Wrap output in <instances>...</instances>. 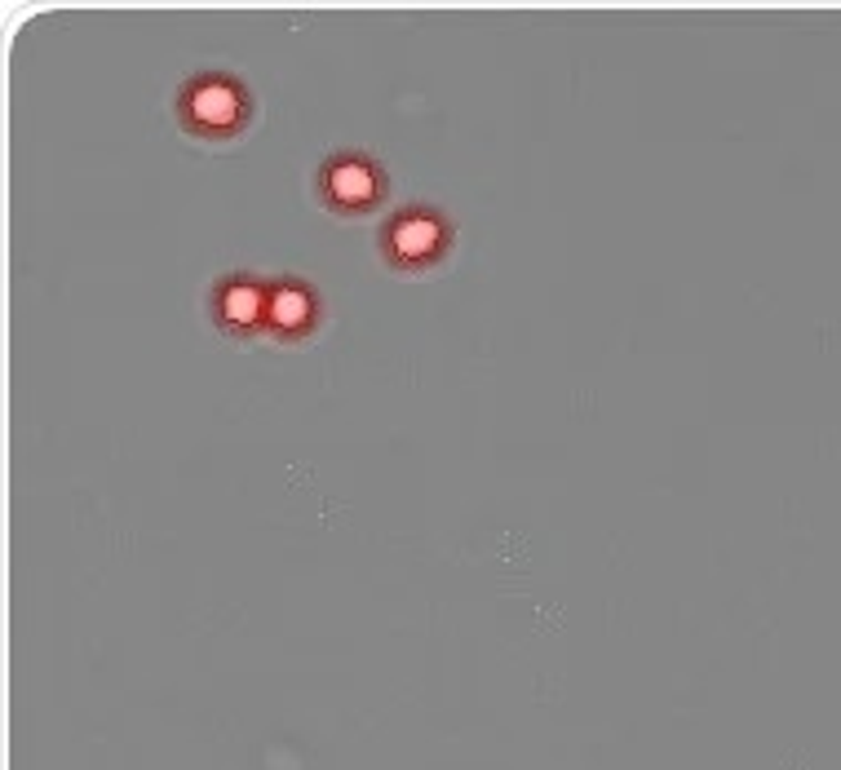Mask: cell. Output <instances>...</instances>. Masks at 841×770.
<instances>
[{"label":"cell","instance_id":"cell-1","mask_svg":"<svg viewBox=\"0 0 841 770\" xmlns=\"http://www.w3.org/2000/svg\"><path fill=\"white\" fill-rule=\"evenodd\" d=\"M191 115L204 129H226L240 115V89L226 80H204L191 89Z\"/></svg>","mask_w":841,"mask_h":770},{"label":"cell","instance_id":"cell-2","mask_svg":"<svg viewBox=\"0 0 841 770\" xmlns=\"http://www.w3.org/2000/svg\"><path fill=\"white\" fill-rule=\"evenodd\" d=\"M391 240H395V253H399V257L420 262V257H429V253L438 249V226H434L429 217H404V222L391 231Z\"/></svg>","mask_w":841,"mask_h":770},{"label":"cell","instance_id":"cell-5","mask_svg":"<svg viewBox=\"0 0 841 770\" xmlns=\"http://www.w3.org/2000/svg\"><path fill=\"white\" fill-rule=\"evenodd\" d=\"M271 320H275L280 328H302V324L311 320V297H306L302 288H280V293L271 297Z\"/></svg>","mask_w":841,"mask_h":770},{"label":"cell","instance_id":"cell-3","mask_svg":"<svg viewBox=\"0 0 841 770\" xmlns=\"http://www.w3.org/2000/svg\"><path fill=\"white\" fill-rule=\"evenodd\" d=\"M328 186H333V195H337L342 204H364V200L377 191L373 173H368L364 164H355V160H346V164H333V173H328Z\"/></svg>","mask_w":841,"mask_h":770},{"label":"cell","instance_id":"cell-4","mask_svg":"<svg viewBox=\"0 0 841 770\" xmlns=\"http://www.w3.org/2000/svg\"><path fill=\"white\" fill-rule=\"evenodd\" d=\"M262 311H266V306H262V293H257L253 284H231V288L222 293V320H226L231 328L257 324Z\"/></svg>","mask_w":841,"mask_h":770}]
</instances>
